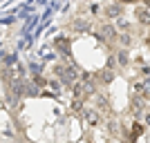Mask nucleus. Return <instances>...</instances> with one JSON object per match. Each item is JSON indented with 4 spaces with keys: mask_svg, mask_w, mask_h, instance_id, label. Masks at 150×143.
Masks as SVG:
<instances>
[{
    "mask_svg": "<svg viewBox=\"0 0 150 143\" xmlns=\"http://www.w3.org/2000/svg\"><path fill=\"white\" fill-rule=\"evenodd\" d=\"M101 34L108 36V40H114V38H117V29H114V25H103V27H101Z\"/></svg>",
    "mask_w": 150,
    "mask_h": 143,
    "instance_id": "9",
    "label": "nucleus"
},
{
    "mask_svg": "<svg viewBox=\"0 0 150 143\" xmlns=\"http://www.w3.org/2000/svg\"><path fill=\"white\" fill-rule=\"evenodd\" d=\"M56 74L61 76L63 83H67V85H74L76 83V69L72 65H65V67H56Z\"/></svg>",
    "mask_w": 150,
    "mask_h": 143,
    "instance_id": "1",
    "label": "nucleus"
},
{
    "mask_svg": "<svg viewBox=\"0 0 150 143\" xmlns=\"http://www.w3.org/2000/svg\"><path fill=\"white\" fill-rule=\"evenodd\" d=\"M117 27H119V29H123V31H125V29H130V25H128V23H125L123 18H119V20H117Z\"/></svg>",
    "mask_w": 150,
    "mask_h": 143,
    "instance_id": "15",
    "label": "nucleus"
},
{
    "mask_svg": "<svg viewBox=\"0 0 150 143\" xmlns=\"http://www.w3.org/2000/svg\"><path fill=\"white\" fill-rule=\"evenodd\" d=\"M117 63H119L121 67H123V65H128V63H130V54H128L125 49H121L119 54H117Z\"/></svg>",
    "mask_w": 150,
    "mask_h": 143,
    "instance_id": "10",
    "label": "nucleus"
},
{
    "mask_svg": "<svg viewBox=\"0 0 150 143\" xmlns=\"http://www.w3.org/2000/svg\"><path fill=\"white\" fill-rule=\"evenodd\" d=\"M72 110H74V112H81V110H83V103H81V101H74V103H72Z\"/></svg>",
    "mask_w": 150,
    "mask_h": 143,
    "instance_id": "16",
    "label": "nucleus"
},
{
    "mask_svg": "<svg viewBox=\"0 0 150 143\" xmlns=\"http://www.w3.org/2000/svg\"><path fill=\"white\" fill-rule=\"evenodd\" d=\"M130 107H132V112L137 114V116H141V114H144V110H146V101L141 99V96H132Z\"/></svg>",
    "mask_w": 150,
    "mask_h": 143,
    "instance_id": "5",
    "label": "nucleus"
},
{
    "mask_svg": "<svg viewBox=\"0 0 150 143\" xmlns=\"http://www.w3.org/2000/svg\"><path fill=\"white\" fill-rule=\"evenodd\" d=\"M108 134L119 137V123H117V121H108Z\"/></svg>",
    "mask_w": 150,
    "mask_h": 143,
    "instance_id": "11",
    "label": "nucleus"
},
{
    "mask_svg": "<svg viewBox=\"0 0 150 143\" xmlns=\"http://www.w3.org/2000/svg\"><path fill=\"white\" fill-rule=\"evenodd\" d=\"M134 16H137V20L141 23V25H150V9L137 7V9H134Z\"/></svg>",
    "mask_w": 150,
    "mask_h": 143,
    "instance_id": "6",
    "label": "nucleus"
},
{
    "mask_svg": "<svg viewBox=\"0 0 150 143\" xmlns=\"http://www.w3.org/2000/svg\"><path fill=\"white\" fill-rule=\"evenodd\" d=\"M74 101H81L83 96H88V94H85V83H74Z\"/></svg>",
    "mask_w": 150,
    "mask_h": 143,
    "instance_id": "8",
    "label": "nucleus"
},
{
    "mask_svg": "<svg viewBox=\"0 0 150 143\" xmlns=\"http://www.w3.org/2000/svg\"><path fill=\"white\" fill-rule=\"evenodd\" d=\"M74 29H79V31L90 29V20H88V23H85V20H76V23H74Z\"/></svg>",
    "mask_w": 150,
    "mask_h": 143,
    "instance_id": "12",
    "label": "nucleus"
},
{
    "mask_svg": "<svg viewBox=\"0 0 150 143\" xmlns=\"http://www.w3.org/2000/svg\"><path fill=\"white\" fill-rule=\"evenodd\" d=\"M103 16H105L108 20H119L121 16H123V5L121 2H112V5H105V9H103Z\"/></svg>",
    "mask_w": 150,
    "mask_h": 143,
    "instance_id": "2",
    "label": "nucleus"
},
{
    "mask_svg": "<svg viewBox=\"0 0 150 143\" xmlns=\"http://www.w3.org/2000/svg\"><path fill=\"white\" fill-rule=\"evenodd\" d=\"M83 116H85V121H88L92 128H96V125L101 123V116L96 114V110H92V107H85V112H83Z\"/></svg>",
    "mask_w": 150,
    "mask_h": 143,
    "instance_id": "4",
    "label": "nucleus"
},
{
    "mask_svg": "<svg viewBox=\"0 0 150 143\" xmlns=\"http://www.w3.org/2000/svg\"><path fill=\"white\" fill-rule=\"evenodd\" d=\"M144 130H146V125L141 123V121H137V123L132 125V132H130V143H134L141 134H144Z\"/></svg>",
    "mask_w": 150,
    "mask_h": 143,
    "instance_id": "7",
    "label": "nucleus"
},
{
    "mask_svg": "<svg viewBox=\"0 0 150 143\" xmlns=\"http://www.w3.org/2000/svg\"><path fill=\"white\" fill-rule=\"evenodd\" d=\"M117 38H119V43L123 45V47H130V43H132V38L128 36V34H121V36H117Z\"/></svg>",
    "mask_w": 150,
    "mask_h": 143,
    "instance_id": "13",
    "label": "nucleus"
},
{
    "mask_svg": "<svg viewBox=\"0 0 150 143\" xmlns=\"http://www.w3.org/2000/svg\"><path fill=\"white\" fill-rule=\"evenodd\" d=\"M99 78H101V83H110V81H112V78H114V74H112V72H110V69H108V72H103V74H101Z\"/></svg>",
    "mask_w": 150,
    "mask_h": 143,
    "instance_id": "14",
    "label": "nucleus"
},
{
    "mask_svg": "<svg viewBox=\"0 0 150 143\" xmlns=\"http://www.w3.org/2000/svg\"><path fill=\"white\" fill-rule=\"evenodd\" d=\"M134 89H137V96H141V99H150V78H144L141 83H137Z\"/></svg>",
    "mask_w": 150,
    "mask_h": 143,
    "instance_id": "3",
    "label": "nucleus"
}]
</instances>
